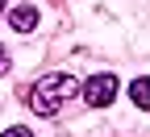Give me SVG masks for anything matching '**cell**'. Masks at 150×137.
<instances>
[{
  "mask_svg": "<svg viewBox=\"0 0 150 137\" xmlns=\"http://www.w3.org/2000/svg\"><path fill=\"white\" fill-rule=\"evenodd\" d=\"M75 91H79V79H75V75H63V71L42 75V79L29 87V108H33L38 116H54Z\"/></svg>",
  "mask_w": 150,
  "mask_h": 137,
  "instance_id": "cell-1",
  "label": "cell"
},
{
  "mask_svg": "<svg viewBox=\"0 0 150 137\" xmlns=\"http://www.w3.org/2000/svg\"><path fill=\"white\" fill-rule=\"evenodd\" d=\"M0 13H4V0H0Z\"/></svg>",
  "mask_w": 150,
  "mask_h": 137,
  "instance_id": "cell-7",
  "label": "cell"
},
{
  "mask_svg": "<svg viewBox=\"0 0 150 137\" xmlns=\"http://www.w3.org/2000/svg\"><path fill=\"white\" fill-rule=\"evenodd\" d=\"M8 71V54H4V46H0V75Z\"/></svg>",
  "mask_w": 150,
  "mask_h": 137,
  "instance_id": "cell-6",
  "label": "cell"
},
{
  "mask_svg": "<svg viewBox=\"0 0 150 137\" xmlns=\"http://www.w3.org/2000/svg\"><path fill=\"white\" fill-rule=\"evenodd\" d=\"M0 137H33V133H29V129H25V125H13V129H8V133H0Z\"/></svg>",
  "mask_w": 150,
  "mask_h": 137,
  "instance_id": "cell-5",
  "label": "cell"
},
{
  "mask_svg": "<svg viewBox=\"0 0 150 137\" xmlns=\"http://www.w3.org/2000/svg\"><path fill=\"white\" fill-rule=\"evenodd\" d=\"M8 25H13L17 33H29V29L38 25V8H33V4H21V8H13V13H8Z\"/></svg>",
  "mask_w": 150,
  "mask_h": 137,
  "instance_id": "cell-3",
  "label": "cell"
},
{
  "mask_svg": "<svg viewBox=\"0 0 150 137\" xmlns=\"http://www.w3.org/2000/svg\"><path fill=\"white\" fill-rule=\"evenodd\" d=\"M129 96H134V104L150 112V79H134L129 83Z\"/></svg>",
  "mask_w": 150,
  "mask_h": 137,
  "instance_id": "cell-4",
  "label": "cell"
},
{
  "mask_svg": "<svg viewBox=\"0 0 150 137\" xmlns=\"http://www.w3.org/2000/svg\"><path fill=\"white\" fill-rule=\"evenodd\" d=\"M112 96H117V75H92V79L83 83V100H88L92 108L112 104Z\"/></svg>",
  "mask_w": 150,
  "mask_h": 137,
  "instance_id": "cell-2",
  "label": "cell"
}]
</instances>
